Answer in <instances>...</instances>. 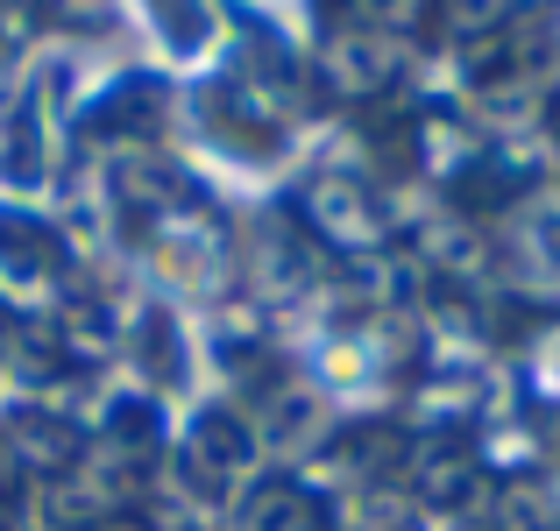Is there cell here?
Segmentation results:
<instances>
[{
  "label": "cell",
  "mask_w": 560,
  "mask_h": 531,
  "mask_svg": "<svg viewBox=\"0 0 560 531\" xmlns=\"http://www.w3.org/2000/svg\"><path fill=\"white\" fill-rule=\"evenodd\" d=\"M248 531H319V518L299 489H262L256 510H248Z\"/></svg>",
  "instance_id": "cell-1"
}]
</instances>
